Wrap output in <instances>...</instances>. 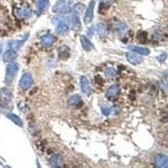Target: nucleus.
<instances>
[{
  "label": "nucleus",
  "instance_id": "obj_24",
  "mask_svg": "<svg viewBox=\"0 0 168 168\" xmlns=\"http://www.w3.org/2000/svg\"><path fill=\"white\" fill-rule=\"evenodd\" d=\"M31 11H30V9L27 8H20L19 10V16L20 18H22V19H27L29 17L31 16Z\"/></svg>",
  "mask_w": 168,
  "mask_h": 168
},
{
  "label": "nucleus",
  "instance_id": "obj_7",
  "mask_svg": "<svg viewBox=\"0 0 168 168\" xmlns=\"http://www.w3.org/2000/svg\"><path fill=\"white\" fill-rule=\"evenodd\" d=\"M55 19L57 20L56 32L59 35H66L69 31V27L67 24L66 22H64L63 18H61V17H57V18H55Z\"/></svg>",
  "mask_w": 168,
  "mask_h": 168
},
{
  "label": "nucleus",
  "instance_id": "obj_14",
  "mask_svg": "<svg viewBox=\"0 0 168 168\" xmlns=\"http://www.w3.org/2000/svg\"><path fill=\"white\" fill-rule=\"evenodd\" d=\"M50 2L49 0H37V8H38V14L41 15L44 12L47 10V8H49Z\"/></svg>",
  "mask_w": 168,
  "mask_h": 168
},
{
  "label": "nucleus",
  "instance_id": "obj_22",
  "mask_svg": "<svg viewBox=\"0 0 168 168\" xmlns=\"http://www.w3.org/2000/svg\"><path fill=\"white\" fill-rule=\"evenodd\" d=\"M104 75L105 77H108V78H112V77H114L117 75V72H116V70L113 67H107V68L105 69L104 71Z\"/></svg>",
  "mask_w": 168,
  "mask_h": 168
},
{
  "label": "nucleus",
  "instance_id": "obj_21",
  "mask_svg": "<svg viewBox=\"0 0 168 168\" xmlns=\"http://www.w3.org/2000/svg\"><path fill=\"white\" fill-rule=\"evenodd\" d=\"M7 118H8V119H10L14 124H15L16 125H18V126L19 127H23V121L21 118H19V116L16 115V114H14V113H9L7 114Z\"/></svg>",
  "mask_w": 168,
  "mask_h": 168
},
{
  "label": "nucleus",
  "instance_id": "obj_16",
  "mask_svg": "<svg viewBox=\"0 0 168 168\" xmlns=\"http://www.w3.org/2000/svg\"><path fill=\"white\" fill-rule=\"evenodd\" d=\"M50 164L52 167H61L63 165V158L61 155H54L50 159Z\"/></svg>",
  "mask_w": 168,
  "mask_h": 168
},
{
  "label": "nucleus",
  "instance_id": "obj_20",
  "mask_svg": "<svg viewBox=\"0 0 168 168\" xmlns=\"http://www.w3.org/2000/svg\"><path fill=\"white\" fill-rule=\"evenodd\" d=\"M25 42V40H22V41H18V40H14V41H11L8 42V46L10 48V50H18L22 46L23 44Z\"/></svg>",
  "mask_w": 168,
  "mask_h": 168
},
{
  "label": "nucleus",
  "instance_id": "obj_1",
  "mask_svg": "<svg viewBox=\"0 0 168 168\" xmlns=\"http://www.w3.org/2000/svg\"><path fill=\"white\" fill-rule=\"evenodd\" d=\"M71 10L72 8L70 0H58L52 8L53 13L58 14H67Z\"/></svg>",
  "mask_w": 168,
  "mask_h": 168
},
{
  "label": "nucleus",
  "instance_id": "obj_18",
  "mask_svg": "<svg viewBox=\"0 0 168 168\" xmlns=\"http://www.w3.org/2000/svg\"><path fill=\"white\" fill-rule=\"evenodd\" d=\"M129 50H131L132 52L137 53L139 55H148L150 54L149 49L141 46H129Z\"/></svg>",
  "mask_w": 168,
  "mask_h": 168
},
{
  "label": "nucleus",
  "instance_id": "obj_6",
  "mask_svg": "<svg viewBox=\"0 0 168 168\" xmlns=\"http://www.w3.org/2000/svg\"><path fill=\"white\" fill-rule=\"evenodd\" d=\"M83 99H82V98H81L80 95H72L68 98L67 100V105H68V107L70 108H80L83 106Z\"/></svg>",
  "mask_w": 168,
  "mask_h": 168
},
{
  "label": "nucleus",
  "instance_id": "obj_2",
  "mask_svg": "<svg viewBox=\"0 0 168 168\" xmlns=\"http://www.w3.org/2000/svg\"><path fill=\"white\" fill-rule=\"evenodd\" d=\"M18 71H19V65L15 62H11L8 64L7 68H6V75H5V82L7 84L10 85L14 78L18 74Z\"/></svg>",
  "mask_w": 168,
  "mask_h": 168
},
{
  "label": "nucleus",
  "instance_id": "obj_8",
  "mask_svg": "<svg viewBox=\"0 0 168 168\" xmlns=\"http://www.w3.org/2000/svg\"><path fill=\"white\" fill-rule=\"evenodd\" d=\"M70 23H71V27L72 30L77 31L81 29V21L79 19V14L77 13L72 11V14L70 15Z\"/></svg>",
  "mask_w": 168,
  "mask_h": 168
},
{
  "label": "nucleus",
  "instance_id": "obj_17",
  "mask_svg": "<svg viewBox=\"0 0 168 168\" xmlns=\"http://www.w3.org/2000/svg\"><path fill=\"white\" fill-rule=\"evenodd\" d=\"M94 30L96 31V33L100 36L101 37H104L105 36H107L108 32V30L107 25L105 24H103V23H99L94 27Z\"/></svg>",
  "mask_w": 168,
  "mask_h": 168
},
{
  "label": "nucleus",
  "instance_id": "obj_25",
  "mask_svg": "<svg viewBox=\"0 0 168 168\" xmlns=\"http://www.w3.org/2000/svg\"><path fill=\"white\" fill-rule=\"evenodd\" d=\"M0 98L3 100H10L12 98V94L8 90H1L0 91Z\"/></svg>",
  "mask_w": 168,
  "mask_h": 168
},
{
  "label": "nucleus",
  "instance_id": "obj_15",
  "mask_svg": "<svg viewBox=\"0 0 168 168\" xmlns=\"http://www.w3.org/2000/svg\"><path fill=\"white\" fill-rule=\"evenodd\" d=\"M80 41L81 45H82V47L83 49L85 51H90L93 49V44L92 42L89 41V39L85 36H80Z\"/></svg>",
  "mask_w": 168,
  "mask_h": 168
},
{
  "label": "nucleus",
  "instance_id": "obj_9",
  "mask_svg": "<svg viewBox=\"0 0 168 168\" xmlns=\"http://www.w3.org/2000/svg\"><path fill=\"white\" fill-rule=\"evenodd\" d=\"M55 41V36L51 35V34H46L44 36L41 37V43L42 46L45 47H50L51 46Z\"/></svg>",
  "mask_w": 168,
  "mask_h": 168
},
{
  "label": "nucleus",
  "instance_id": "obj_5",
  "mask_svg": "<svg viewBox=\"0 0 168 168\" xmlns=\"http://www.w3.org/2000/svg\"><path fill=\"white\" fill-rule=\"evenodd\" d=\"M94 7H95V1H92L91 3H89L87 10H86L85 15H84V23L86 25H88L93 21L94 19Z\"/></svg>",
  "mask_w": 168,
  "mask_h": 168
},
{
  "label": "nucleus",
  "instance_id": "obj_4",
  "mask_svg": "<svg viewBox=\"0 0 168 168\" xmlns=\"http://www.w3.org/2000/svg\"><path fill=\"white\" fill-rule=\"evenodd\" d=\"M33 84V77L30 73H25L23 74L22 77L20 78L19 81V86L22 88L23 90H27L31 88Z\"/></svg>",
  "mask_w": 168,
  "mask_h": 168
},
{
  "label": "nucleus",
  "instance_id": "obj_3",
  "mask_svg": "<svg viewBox=\"0 0 168 168\" xmlns=\"http://www.w3.org/2000/svg\"><path fill=\"white\" fill-rule=\"evenodd\" d=\"M120 93V88L118 84H113V85L110 86L108 89L107 90L106 93V98L109 101H115L118 98Z\"/></svg>",
  "mask_w": 168,
  "mask_h": 168
},
{
  "label": "nucleus",
  "instance_id": "obj_11",
  "mask_svg": "<svg viewBox=\"0 0 168 168\" xmlns=\"http://www.w3.org/2000/svg\"><path fill=\"white\" fill-rule=\"evenodd\" d=\"M126 59L130 64H133V65H138V64H141L143 61V58L133 52H127Z\"/></svg>",
  "mask_w": 168,
  "mask_h": 168
},
{
  "label": "nucleus",
  "instance_id": "obj_26",
  "mask_svg": "<svg viewBox=\"0 0 168 168\" xmlns=\"http://www.w3.org/2000/svg\"><path fill=\"white\" fill-rule=\"evenodd\" d=\"M138 40L141 42H145L146 41V32H141L140 35H138Z\"/></svg>",
  "mask_w": 168,
  "mask_h": 168
},
{
  "label": "nucleus",
  "instance_id": "obj_23",
  "mask_svg": "<svg viewBox=\"0 0 168 168\" xmlns=\"http://www.w3.org/2000/svg\"><path fill=\"white\" fill-rule=\"evenodd\" d=\"M103 113L104 115H110V114H113V113H119V108H105L102 109Z\"/></svg>",
  "mask_w": 168,
  "mask_h": 168
},
{
  "label": "nucleus",
  "instance_id": "obj_10",
  "mask_svg": "<svg viewBox=\"0 0 168 168\" xmlns=\"http://www.w3.org/2000/svg\"><path fill=\"white\" fill-rule=\"evenodd\" d=\"M80 86L81 89L84 94L86 95H90L92 94V88L90 87V84H89V82H88V79L86 77L83 76L81 77L80 78Z\"/></svg>",
  "mask_w": 168,
  "mask_h": 168
},
{
  "label": "nucleus",
  "instance_id": "obj_12",
  "mask_svg": "<svg viewBox=\"0 0 168 168\" xmlns=\"http://www.w3.org/2000/svg\"><path fill=\"white\" fill-rule=\"evenodd\" d=\"M155 163L159 167H166L168 166V157L165 155H158L155 159Z\"/></svg>",
  "mask_w": 168,
  "mask_h": 168
},
{
  "label": "nucleus",
  "instance_id": "obj_13",
  "mask_svg": "<svg viewBox=\"0 0 168 168\" xmlns=\"http://www.w3.org/2000/svg\"><path fill=\"white\" fill-rule=\"evenodd\" d=\"M17 56H18V54L15 50H8L3 54V62H12L16 59Z\"/></svg>",
  "mask_w": 168,
  "mask_h": 168
},
{
  "label": "nucleus",
  "instance_id": "obj_28",
  "mask_svg": "<svg viewBox=\"0 0 168 168\" xmlns=\"http://www.w3.org/2000/svg\"><path fill=\"white\" fill-rule=\"evenodd\" d=\"M1 53H2V47L0 46V55H1Z\"/></svg>",
  "mask_w": 168,
  "mask_h": 168
},
{
  "label": "nucleus",
  "instance_id": "obj_27",
  "mask_svg": "<svg viewBox=\"0 0 168 168\" xmlns=\"http://www.w3.org/2000/svg\"><path fill=\"white\" fill-rule=\"evenodd\" d=\"M157 59H158V61H161V62H163V61L166 59V54H162V55H161Z\"/></svg>",
  "mask_w": 168,
  "mask_h": 168
},
{
  "label": "nucleus",
  "instance_id": "obj_19",
  "mask_svg": "<svg viewBox=\"0 0 168 168\" xmlns=\"http://www.w3.org/2000/svg\"><path fill=\"white\" fill-rule=\"evenodd\" d=\"M70 49L67 46H63L58 49V55L61 60H67L70 57Z\"/></svg>",
  "mask_w": 168,
  "mask_h": 168
}]
</instances>
